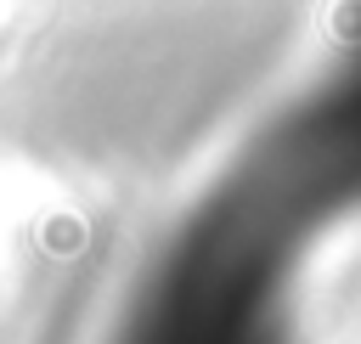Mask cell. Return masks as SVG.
<instances>
[{
  "mask_svg": "<svg viewBox=\"0 0 361 344\" xmlns=\"http://www.w3.org/2000/svg\"><path fill=\"white\" fill-rule=\"evenodd\" d=\"M316 237L237 164L135 265H118L79 344H316Z\"/></svg>",
  "mask_w": 361,
  "mask_h": 344,
  "instance_id": "1",
  "label": "cell"
},
{
  "mask_svg": "<svg viewBox=\"0 0 361 344\" xmlns=\"http://www.w3.org/2000/svg\"><path fill=\"white\" fill-rule=\"evenodd\" d=\"M248 152L316 231L361 214V0H344L310 90Z\"/></svg>",
  "mask_w": 361,
  "mask_h": 344,
  "instance_id": "2",
  "label": "cell"
},
{
  "mask_svg": "<svg viewBox=\"0 0 361 344\" xmlns=\"http://www.w3.org/2000/svg\"><path fill=\"white\" fill-rule=\"evenodd\" d=\"M113 276L118 265L96 254V259H68V271H51L34 288L0 299V344H79Z\"/></svg>",
  "mask_w": 361,
  "mask_h": 344,
  "instance_id": "3",
  "label": "cell"
}]
</instances>
